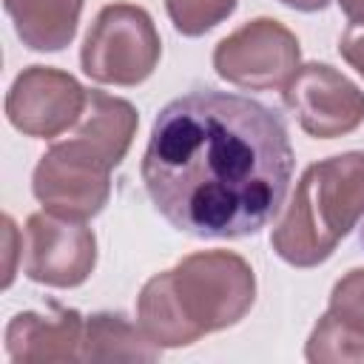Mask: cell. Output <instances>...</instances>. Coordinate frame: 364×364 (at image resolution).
<instances>
[{"instance_id":"obj_1","label":"cell","mask_w":364,"mask_h":364,"mask_svg":"<svg viewBox=\"0 0 364 364\" xmlns=\"http://www.w3.org/2000/svg\"><path fill=\"white\" fill-rule=\"evenodd\" d=\"M293 145L270 105L216 88L171 100L154 119L142 182L156 213L196 239H245L287 196Z\"/></svg>"},{"instance_id":"obj_2","label":"cell","mask_w":364,"mask_h":364,"mask_svg":"<svg viewBox=\"0 0 364 364\" xmlns=\"http://www.w3.org/2000/svg\"><path fill=\"white\" fill-rule=\"evenodd\" d=\"M253 299L256 279L239 253L202 250L142 284L136 318L154 344L185 347L233 327L253 307Z\"/></svg>"},{"instance_id":"obj_3","label":"cell","mask_w":364,"mask_h":364,"mask_svg":"<svg viewBox=\"0 0 364 364\" xmlns=\"http://www.w3.org/2000/svg\"><path fill=\"white\" fill-rule=\"evenodd\" d=\"M364 216V151L313 162L273 228L270 245L293 267H316Z\"/></svg>"},{"instance_id":"obj_4","label":"cell","mask_w":364,"mask_h":364,"mask_svg":"<svg viewBox=\"0 0 364 364\" xmlns=\"http://www.w3.org/2000/svg\"><path fill=\"white\" fill-rule=\"evenodd\" d=\"M159 54L162 43L151 14L134 3H111L91 23L80 63L94 82L139 85L154 74Z\"/></svg>"},{"instance_id":"obj_5","label":"cell","mask_w":364,"mask_h":364,"mask_svg":"<svg viewBox=\"0 0 364 364\" xmlns=\"http://www.w3.org/2000/svg\"><path fill=\"white\" fill-rule=\"evenodd\" d=\"M31 191L48 213L85 222L97 216L111 196V165L94 145L71 134L40 156Z\"/></svg>"},{"instance_id":"obj_6","label":"cell","mask_w":364,"mask_h":364,"mask_svg":"<svg viewBox=\"0 0 364 364\" xmlns=\"http://www.w3.org/2000/svg\"><path fill=\"white\" fill-rule=\"evenodd\" d=\"M296 34L270 17H256L219 40L213 48V68L222 80L250 88L270 91L284 88L299 68Z\"/></svg>"},{"instance_id":"obj_7","label":"cell","mask_w":364,"mask_h":364,"mask_svg":"<svg viewBox=\"0 0 364 364\" xmlns=\"http://www.w3.org/2000/svg\"><path fill=\"white\" fill-rule=\"evenodd\" d=\"M97 264V236L85 222L40 210L26 219L23 273L48 287H77Z\"/></svg>"},{"instance_id":"obj_8","label":"cell","mask_w":364,"mask_h":364,"mask_svg":"<svg viewBox=\"0 0 364 364\" xmlns=\"http://www.w3.org/2000/svg\"><path fill=\"white\" fill-rule=\"evenodd\" d=\"M282 97L301 131L316 139L344 136L364 122V91L327 63L299 65Z\"/></svg>"},{"instance_id":"obj_9","label":"cell","mask_w":364,"mask_h":364,"mask_svg":"<svg viewBox=\"0 0 364 364\" xmlns=\"http://www.w3.org/2000/svg\"><path fill=\"white\" fill-rule=\"evenodd\" d=\"M85 97L88 91L68 71L28 65L14 77L6 94V117L26 136L51 139L77 125Z\"/></svg>"},{"instance_id":"obj_10","label":"cell","mask_w":364,"mask_h":364,"mask_svg":"<svg viewBox=\"0 0 364 364\" xmlns=\"http://www.w3.org/2000/svg\"><path fill=\"white\" fill-rule=\"evenodd\" d=\"M304 355L307 361H364V267L336 282L330 307L313 327Z\"/></svg>"},{"instance_id":"obj_11","label":"cell","mask_w":364,"mask_h":364,"mask_svg":"<svg viewBox=\"0 0 364 364\" xmlns=\"http://www.w3.org/2000/svg\"><path fill=\"white\" fill-rule=\"evenodd\" d=\"M82 316L77 310L57 307V313H17L6 327V355L14 364L43 361H80Z\"/></svg>"},{"instance_id":"obj_12","label":"cell","mask_w":364,"mask_h":364,"mask_svg":"<svg viewBox=\"0 0 364 364\" xmlns=\"http://www.w3.org/2000/svg\"><path fill=\"white\" fill-rule=\"evenodd\" d=\"M136 122V108L128 100L111 97L105 91H88L82 117L74 125V136L94 145L108 159V165L117 168L131 148Z\"/></svg>"},{"instance_id":"obj_13","label":"cell","mask_w":364,"mask_h":364,"mask_svg":"<svg viewBox=\"0 0 364 364\" xmlns=\"http://www.w3.org/2000/svg\"><path fill=\"white\" fill-rule=\"evenodd\" d=\"M17 37L31 51L65 48L80 23L82 0H3Z\"/></svg>"},{"instance_id":"obj_14","label":"cell","mask_w":364,"mask_h":364,"mask_svg":"<svg viewBox=\"0 0 364 364\" xmlns=\"http://www.w3.org/2000/svg\"><path fill=\"white\" fill-rule=\"evenodd\" d=\"M154 361L159 358V344H154L142 327L131 324L122 313H94L85 321V336L80 347V361Z\"/></svg>"},{"instance_id":"obj_15","label":"cell","mask_w":364,"mask_h":364,"mask_svg":"<svg viewBox=\"0 0 364 364\" xmlns=\"http://www.w3.org/2000/svg\"><path fill=\"white\" fill-rule=\"evenodd\" d=\"M173 28L185 37H199L233 14L236 0H165Z\"/></svg>"},{"instance_id":"obj_16","label":"cell","mask_w":364,"mask_h":364,"mask_svg":"<svg viewBox=\"0 0 364 364\" xmlns=\"http://www.w3.org/2000/svg\"><path fill=\"white\" fill-rule=\"evenodd\" d=\"M338 54L364 77V26H347V31L338 40Z\"/></svg>"},{"instance_id":"obj_17","label":"cell","mask_w":364,"mask_h":364,"mask_svg":"<svg viewBox=\"0 0 364 364\" xmlns=\"http://www.w3.org/2000/svg\"><path fill=\"white\" fill-rule=\"evenodd\" d=\"M341 6V11L347 14L350 23L355 26H364V0H336Z\"/></svg>"},{"instance_id":"obj_18","label":"cell","mask_w":364,"mask_h":364,"mask_svg":"<svg viewBox=\"0 0 364 364\" xmlns=\"http://www.w3.org/2000/svg\"><path fill=\"white\" fill-rule=\"evenodd\" d=\"M279 3H284L296 11H321V9H327L330 0H279Z\"/></svg>"}]
</instances>
